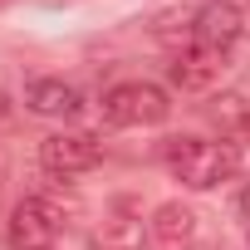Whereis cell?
Returning a JSON list of instances; mask_svg holds the SVG:
<instances>
[{
	"mask_svg": "<svg viewBox=\"0 0 250 250\" xmlns=\"http://www.w3.org/2000/svg\"><path fill=\"white\" fill-rule=\"evenodd\" d=\"M162 157H167L172 177L191 191L221 187L240 172V147L235 143H211V138H167Z\"/></svg>",
	"mask_w": 250,
	"mask_h": 250,
	"instance_id": "cell-1",
	"label": "cell"
},
{
	"mask_svg": "<svg viewBox=\"0 0 250 250\" xmlns=\"http://www.w3.org/2000/svg\"><path fill=\"white\" fill-rule=\"evenodd\" d=\"M172 103H167V88L147 83V79H128V83H113L103 93V118L113 128H157L167 123Z\"/></svg>",
	"mask_w": 250,
	"mask_h": 250,
	"instance_id": "cell-2",
	"label": "cell"
},
{
	"mask_svg": "<svg viewBox=\"0 0 250 250\" xmlns=\"http://www.w3.org/2000/svg\"><path fill=\"white\" fill-rule=\"evenodd\" d=\"M103 162V143L88 133H49L40 143V167L54 177H83Z\"/></svg>",
	"mask_w": 250,
	"mask_h": 250,
	"instance_id": "cell-3",
	"label": "cell"
},
{
	"mask_svg": "<svg viewBox=\"0 0 250 250\" xmlns=\"http://www.w3.org/2000/svg\"><path fill=\"white\" fill-rule=\"evenodd\" d=\"M5 235H10V250H54V240H59V211L44 196H25L10 211Z\"/></svg>",
	"mask_w": 250,
	"mask_h": 250,
	"instance_id": "cell-4",
	"label": "cell"
},
{
	"mask_svg": "<svg viewBox=\"0 0 250 250\" xmlns=\"http://www.w3.org/2000/svg\"><path fill=\"white\" fill-rule=\"evenodd\" d=\"M221 69H226V54L221 49H211V44H182L177 54H172V64H167V74H172V83L182 88V93H206L216 79H221Z\"/></svg>",
	"mask_w": 250,
	"mask_h": 250,
	"instance_id": "cell-5",
	"label": "cell"
},
{
	"mask_svg": "<svg viewBox=\"0 0 250 250\" xmlns=\"http://www.w3.org/2000/svg\"><path fill=\"white\" fill-rule=\"evenodd\" d=\"M245 10L235 5V0H216V5H206L201 15H196V40L201 44H211V49H230V44H240L245 40Z\"/></svg>",
	"mask_w": 250,
	"mask_h": 250,
	"instance_id": "cell-6",
	"label": "cell"
},
{
	"mask_svg": "<svg viewBox=\"0 0 250 250\" xmlns=\"http://www.w3.org/2000/svg\"><path fill=\"white\" fill-rule=\"evenodd\" d=\"M25 103L40 113V118H79L83 113V93L64 79H35L25 88Z\"/></svg>",
	"mask_w": 250,
	"mask_h": 250,
	"instance_id": "cell-7",
	"label": "cell"
},
{
	"mask_svg": "<svg viewBox=\"0 0 250 250\" xmlns=\"http://www.w3.org/2000/svg\"><path fill=\"white\" fill-rule=\"evenodd\" d=\"M152 240L162 245V250H182V245H191L196 240V211L191 206H182V201H162L157 211H152Z\"/></svg>",
	"mask_w": 250,
	"mask_h": 250,
	"instance_id": "cell-8",
	"label": "cell"
},
{
	"mask_svg": "<svg viewBox=\"0 0 250 250\" xmlns=\"http://www.w3.org/2000/svg\"><path fill=\"white\" fill-rule=\"evenodd\" d=\"M245 138H250V113H245Z\"/></svg>",
	"mask_w": 250,
	"mask_h": 250,
	"instance_id": "cell-9",
	"label": "cell"
},
{
	"mask_svg": "<svg viewBox=\"0 0 250 250\" xmlns=\"http://www.w3.org/2000/svg\"><path fill=\"white\" fill-rule=\"evenodd\" d=\"M0 177H5V167H0Z\"/></svg>",
	"mask_w": 250,
	"mask_h": 250,
	"instance_id": "cell-10",
	"label": "cell"
}]
</instances>
